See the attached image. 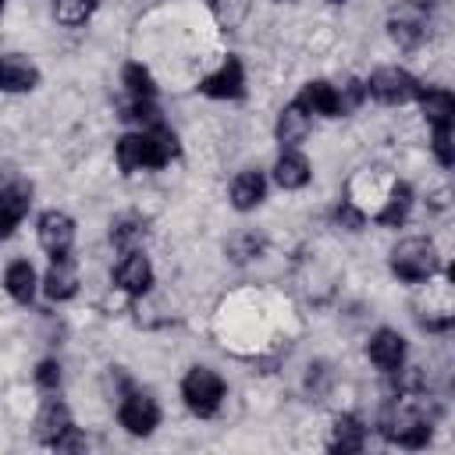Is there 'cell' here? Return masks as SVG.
<instances>
[{"label":"cell","instance_id":"5","mask_svg":"<svg viewBox=\"0 0 455 455\" xmlns=\"http://www.w3.org/2000/svg\"><path fill=\"white\" fill-rule=\"evenodd\" d=\"M366 92H370L373 100H380V103L398 107V103L416 100V96H419V85H416V78H412L409 71H402V68H377V71L370 75V82H366Z\"/></svg>","mask_w":455,"mask_h":455},{"label":"cell","instance_id":"26","mask_svg":"<svg viewBox=\"0 0 455 455\" xmlns=\"http://www.w3.org/2000/svg\"><path fill=\"white\" fill-rule=\"evenodd\" d=\"M96 11V0H53V18L60 25H82Z\"/></svg>","mask_w":455,"mask_h":455},{"label":"cell","instance_id":"9","mask_svg":"<svg viewBox=\"0 0 455 455\" xmlns=\"http://www.w3.org/2000/svg\"><path fill=\"white\" fill-rule=\"evenodd\" d=\"M199 89H203L206 96H213V100H235V96H242V89H245L242 60H238V57H228L210 78H203Z\"/></svg>","mask_w":455,"mask_h":455},{"label":"cell","instance_id":"21","mask_svg":"<svg viewBox=\"0 0 455 455\" xmlns=\"http://www.w3.org/2000/svg\"><path fill=\"white\" fill-rule=\"evenodd\" d=\"M274 181L281 188H302L309 181V164L302 153H281L274 164Z\"/></svg>","mask_w":455,"mask_h":455},{"label":"cell","instance_id":"23","mask_svg":"<svg viewBox=\"0 0 455 455\" xmlns=\"http://www.w3.org/2000/svg\"><path fill=\"white\" fill-rule=\"evenodd\" d=\"M363 441H366V430H363L359 419H352V416L334 419V427H331V448L334 451H359Z\"/></svg>","mask_w":455,"mask_h":455},{"label":"cell","instance_id":"13","mask_svg":"<svg viewBox=\"0 0 455 455\" xmlns=\"http://www.w3.org/2000/svg\"><path fill=\"white\" fill-rule=\"evenodd\" d=\"M68 430H71V412H68V405L57 402V398H46L43 409H39V416H36V437L53 448L57 437L68 434Z\"/></svg>","mask_w":455,"mask_h":455},{"label":"cell","instance_id":"6","mask_svg":"<svg viewBox=\"0 0 455 455\" xmlns=\"http://www.w3.org/2000/svg\"><path fill=\"white\" fill-rule=\"evenodd\" d=\"M387 36L402 46V50H412L427 39V11L419 4H402L391 11L387 18Z\"/></svg>","mask_w":455,"mask_h":455},{"label":"cell","instance_id":"32","mask_svg":"<svg viewBox=\"0 0 455 455\" xmlns=\"http://www.w3.org/2000/svg\"><path fill=\"white\" fill-rule=\"evenodd\" d=\"M36 380H39V387H46V391H53V387L60 384V366H57L53 359H46V363H39V370H36Z\"/></svg>","mask_w":455,"mask_h":455},{"label":"cell","instance_id":"34","mask_svg":"<svg viewBox=\"0 0 455 455\" xmlns=\"http://www.w3.org/2000/svg\"><path fill=\"white\" fill-rule=\"evenodd\" d=\"M448 281H451V284H455V263H451V267H448Z\"/></svg>","mask_w":455,"mask_h":455},{"label":"cell","instance_id":"31","mask_svg":"<svg viewBox=\"0 0 455 455\" xmlns=\"http://www.w3.org/2000/svg\"><path fill=\"white\" fill-rule=\"evenodd\" d=\"M334 220H338L341 228H348V231H359V228H363V210H359L355 203H341V206L334 210Z\"/></svg>","mask_w":455,"mask_h":455},{"label":"cell","instance_id":"2","mask_svg":"<svg viewBox=\"0 0 455 455\" xmlns=\"http://www.w3.org/2000/svg\"><path fill=\"white\" fill-rule=\"evenodd\" d=\"M391 270L402 281H427L437 270V249L427 238H405L391 249Z\"/></svg>","mask_w":455,"mask_h":455},{"label":"cell","instance_id":"17","mask_svg":"<svg viewBox=\"0 0 455 455\" xmlns=\"http://www.w3.org/2000/svg\"><path fill=\"white\" fill-rule=\"evenodd\" d=\"M299 103L309 110V114H323V117H338L341 114V96L331 82H309L299 96Z\"/></svg>","mask_w":455,"mask_h":455},{"label":"cell","instance_id":"35","mask_svg":"<svg viewBox=\"0 0 455 455\" xmlns=\"http://www.w3.org/2000/svg\"><path fill=\"white\" fill-rule=\"evenodd\" d=\"M331 4H341V0H331Z\"/></svg>","mask_w":455,"mask_h":455},{"label":"cell","instance_id":"22","mask_svg":"<svg viewBox=\"0 0 455 455\" xmlns=\"http://www.w3.org/2000/svg\"><path fill=\"white\" fill-rule=\"evenodd\" d=\"M4 284H7V295L14 302H28L36 291V270L28 267V259H14L4 274Z\"/></svg>","mask_w":455,"mask_h":455},{"label":"cell","instance_id":"1","mask_svg":"<svg viewBox=\"0 0 455 455\" xmlns=\"http://www.w3.org/2000/svg\"><path fill=\"white\" fill-rule=\"evenodd\" d=\"M174 153H178V142L164 124L132 132L117 142V164L124 174L142 171V167H164V164H171Z\"/></svg>","mask_w":455,"mask_h":455},{"label":"cell","instance_id":"15","mask_svg":"<svg viewBox=\"0 0 455 455\" xmlns=\"http://www.w3.org/2000/svg\"><path fill=\"white\" fill-rule=\"evenodd\" d=\"M419 110L423 117L434 124V128H444V124H455V92L434 85V89H419Z\"/></svg>","mask_w":455,"mask_h":455},{"label":"cell","instance_id":"19","mask_svg":"<svg viewBox=\"0 0 455 455\" xmlns=\"http://www.w3.org/2000/svg\"><path fill=\"white\" fill-rule=\"evenodd\" d=\"M306 135H309V110L302 103L284 107L281 117H277V139H281V146H299Z\"/></svg>","mask_w":455,"mask_h":455},{"label":"cell","instance_id":"20","mask_svg":"<svg viewBox=\"0 0 455 455\" xmlns=\"http://www.w3.org/2000/svg\"><path fill=\"white\" fill-rule=\"evenodd\" d=\"M409 210H412V188L405 185V181H395L391 188H387V199H384V206L377 210V220L380 224H402L405 217H409Z\"/></svg>","mask_w":455,"mask_h":455},{"label":"cell","instance_id":"3","mask_svg":"<svg viewBox=\"0 0 455 455\" xmlns=\"http://www.w3.org/2000/svg\"><path fill=\"white\" fill-rule=\"evenodd\" d=\"M181 398H185V405H188L196 416H213V412L220 409V402H224V380H220L213 370L196 366V370H188V377L181 380Z\"/></svg>","mask_w":455,"mask_h":455},{"label":"cell","instance_id":"33","mask_svg":"<svg viewBox=\"0 0 455 455\" xmlns=\"http://www.w3.org/2000/svg\"><path fill=\"white\" fill-rule=\"evenodd\" d=\"M53 448H57V451H82V448H85V437L71 427L68 434H60V437H57V444H53Z\"/></svg>","mask_w":455,"mask_h":455},{"label":"cell","instance_id":"4","mask_svg":"<svg viewBox=\"0 0 455 455\" xmlns=\"http://www.w3.org/2000/svg\"><path fill=\"white\" fill-rule=\"evenodd\" d=\"M380 430H384L387 441H395V444H402V448H419V444H427V437H430V419H427L419 409H412V405H395V409L384 416Z\"/></svg>","mask_w":455,"mask_h":455},{"label":"cell","instance_id":"10","mask_svg":"<svg viewBox=\"0 0 455 455\" xmlns=\"http://www.w3.org/2000/svg\"><path fill=\"white\" fill-rule=\"evenodd\" d=\"M370 359H373L377 370L398 373L402 363H405V338H402L398 331H391V327L377 331V334L370 338Z\"/></svg>","mask_w":455,"mask_h":455},{"label":"cell","instance_id":"8","mask_svg":"<svg viewBox=\"0 0 455 455\" xmlns=\"http://www.w3.org/2000/svg\"><path fill=\"white\" fill-rule=\"evenodd\" d=\"M39 245L50 252V256H68L71 242H75V220L60 210H46L39 217Z\"/></svg>","mask_w":455,"mask_h":455},{"label":"cell","instance_id":"16","mask_svg":"<svg viewBox=\"0 0 455 455\" xmlns=\"http://www.w3.org/2000/svg\"><path fill=\"white\" fill-rule=\"evenodd\" d=\"M36 82H39V71H36V64L25 60L21 53H7V57L0 60V85H4L7 92L36 89Z\"/></svg>","mask_w":455,"mask_h":455},{"label":"cell","instance_id":"24","mask_svg":"<svg viewBox=\"0 0 455 455\" xmlns=\"http://www.w3.org/2000/svg\"><path fill=\"white\" fill-rule=\"evenodd\" d=\"M110 238H114V245H121V249H128V252H132V249L146 238V220L128 213V217H121V220L110 228Z\"/></svg>","mask_w":455,"mask_h":455},{"label":"cell","instance_id":"11","mask_svg":"<svg viewBox=\"0 0 455 455\" xmlns=\"http://www.w3.org/2000/svg\"><path fill=\"white\" fill-rule=\"evenodd\" d=\"M28 203H32V185L25 181H7L4 192H0V231L11 235L21 217L28 213Z\"/></svg>","mask_w":455,"mask_h":455},{"label":"cell","instance_id":"12","mask_svg":"<svg viewBox=\"0 0 455 455\" xmlns=\"http://www.w3.org/2000/svg\"><path fill=\"white\" fill-rule=\"evenodd\" d=\"M114 277H117V284H121L128 295H142V291L153 284V267H149V259H146L139 249H132V252L117 263Z\"/></svg>","mask_w":455,"mask_h":455},{"label":"cell","instance_id":"29","mask_svg":"<svg viewBox=\"0 0 455 455\" xmlns=\"http://www.w3.org/2000/svg\"><path fill=\"white\" fill-rule=\"evenodd\" d=\"M434 156L444 164V167H455V124H444V128H434Z\"/></svg>","mask_w":455,"mask_h":455},{"label":"cell","instance_id":"7","mask_svg":"<svg viewBox=\"0 0 455 455\" xmlns=\"http://www.w3.org/2000/svg\"><path fill=\"white\" fill-rule=\"evenodd\" d=\"M117 416H121V427H124L128 434H135V437L153 434V427L160 423V409H156V402H153L146 391H128Z\"/></svg>","mask_w":455,"mask_h":455},{"label":"cell","instance_id":"28","mask_svg":"<svg viewBox=\"0 0 455 455\" xmlns=\"http://www.w3.org/2000/svg\"><path fill=\"white\" fill-rule=\"evenodd\" d=\"M210 11L217 14V21H220L224 28H235V25L245 21V14H249V0H210Z\"/></svg>","mask_w":455,"mask_h":455},{"label":"cell","instance_id":"30","mask_svg":"<svg viewBox=\"0 0 455 455\" xmlns=\"http://www.w3.org/2000/svg\"><path fill=\"white\" fill-rule=\"evenodd\" d=\"M338 96H341V114H345V110H355V107L363 103V96H366V85L355 82V78H348V82L338 89Z\"/></svg>","mask_w":455,"mask_h":455},{"label":"cell","instance_id":"25","mask_svg":"<svg viewBox=\"0 0 455 455\" xmlns=\"http://www.w3.org/2000/svg\"><path fill=\"white\" fill-rule=\"evenodd\" d=\"M121 78H124V85H128V92H132L135 100H153L156 85H153V75H149L142 64H124Z\"/></svg>","mask_w":455,"mask_h":455},{"label":"cell","instance_id":"27","mask_svg":"<svg viewBox=\"0 0 455 455\" xmlns=\"http://www.w3.org/2000/svg\"><path fill=\"white\" fill-rule=\"evenodd\" d=\"M263 252V238L256 235V231H242V235H235L231 242H228V256L235 259V263H245V259H252V256H259Z\"/></svg>","mask_w":455,"mask_h":455},{"label":"cell","instance_id":"18","mask_svg":"<svg viewBox=\"0 0 455 455\" xmlns=\"http://www.w3.org/2000/svg\"><path fill=\"white\" fill-rule=\"evenodd\" d=\"M263 196H267V181H263L259 171H242L231 181V203H235V210H252V206L263 203Z\"/></svg>","mask_w":455,"mask_h":455},{"label":"cell","instance_id":"14","mask_svg":"<svg viewBox=\"0 0 455 455\" xmlns=\"http://www.w3.org/2000/svg\"><path fill=\"white\" fill-rule=\"evenodd\" d=\"M43 291L53 302H64V299H71L78 291V270H75V263L68 256H53V263H50V270L43 277Z\"/></svg>","mask_w":455,"mask_h":455}]
</instances>
